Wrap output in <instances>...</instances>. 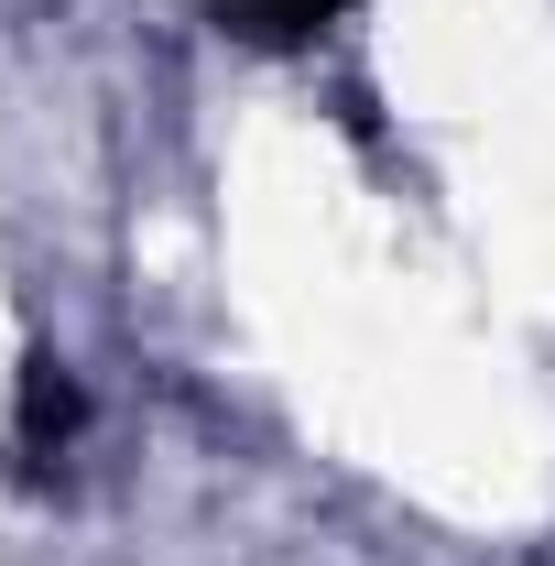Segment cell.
<instances>
[{"instance_id":"6da1fadb","label":"cell","mask_w":555,"mask_h":566,"mask_svg":"<svg viewBox=\"0 0 555 566\" xmlns=\"http://www.w3.org/2000/svg\"><path fill=\"white\" fill-rule=\"evenodd\" d=\"M218 33H240V44H305L316 22H338V0H208Z\"/></svg>"}]
</instances>
